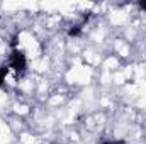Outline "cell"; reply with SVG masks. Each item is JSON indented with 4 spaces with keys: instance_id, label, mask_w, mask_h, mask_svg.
Returning <instances> with one entry per match:
<instances>
[{
    "instance_id": "1",
    "label": "cell",
    "mask_w": 146,
    "mask_h": 144,
    "mask_svg": "<svg viewBox=\"0 0 146 144\" xmlns=\"http://www.w3.org/2000/svg\"><path fill=\"white\" fill-rule=\"evenodd\" d=\"M26 66H27V59H26V54L24 51L21 49H12V54H10V61H9V68H12L17 75L26 71Z\"/></svg>"
},
{
    "instance_id": "2",
    "label": "cell",
    "mask_w": 146,
    "mask_h": 144,
    "mask_svg": "<svg viewBox=\"0 0 146 144\" xmlns=\"http://www.w3.org/2000/svg\"><path fill=\"white\" fill-rule=\"evenodd\" d=\"M82 24H76V26H73V27H70V31H68V36H72V37H76V36H80V32H82Z\"/></svg>"
},
{
    "instance_id": "3",
    "label": "cell",
    "mask_w": 146,
    "mask_h": 144,
    "mask_svg": "<svg viewBox=\"0 0 146 144\" xmlns=\"http://www.w3.org/2000/svg\"><path fill=\"white\" fill-rule=\"evenodd\" d=\"M7 73H9V66H0V87H2V83L5 81Z\"/></svg>"
},
{
    "instance_id": "4",
    "label": "cell",
    "mask_w": 146,
    "mask_h": 144,
    "mask_svg": "<svg viewBox=\"0 0 146 144\" xmlns=\"http://www.w3.org/2000/svg\"><path fill=\"white\" fill-rule=\"evenodd\" d=\"M104 144H126L124 141H107V143H104Z\"/></svg>"
},
{
    "instance_id": "5",
    "label": "cell",
    "mask_w": 146,
    "mask_h": 144,
    "mask_svg": "<svg viewBox=\"0 0 146 144\" xmlns=\"http://www.w3.org/2000/svg\"><path fill=\"white\" fill-rule=\"evenodd\" d=\"M138 5H139L143 10H146V2H138Z\"/></svg>"
}]
</instances>
